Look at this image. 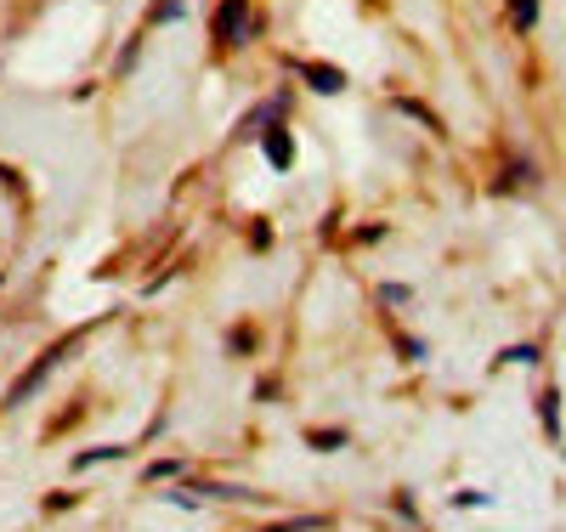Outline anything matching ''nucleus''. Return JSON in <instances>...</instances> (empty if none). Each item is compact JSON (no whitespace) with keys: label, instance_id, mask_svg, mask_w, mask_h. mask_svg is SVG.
Instances as JSON below:
<instances>
[{"label":"nucleus","instance_id":"obj_1","mask_svg":"<svg viewBox=\"0 0 566 532\" xmlns=\"http://www.w3.org/2000/svg\"><path fill=\"white\" fill-rule=\"evenodd\" d=\"M244 34H250V0H221L216 40H221V45H244Z\"/></svg>","mask_w":566,"mask_h":532},{"label":"nucleus","instance_id":"obj_2","mask_svg":"<svg viewBox=\"0 0 566 532\" xmlns=\"http://www.w3.org/2000/svg\"><path fill=\"white\" fill-rule=\"evenodd\" d=\"M301 74H306V80H312L323 96H335V91L346 85V80H340V69H323V63H301Z\"/></svg>","mask_w":566,"mask_h":532},{"label":"nucleus","instance_id":"obj_3","mask_svg":"<svg viewBox=\"0 0 566 532\" xmlns=\"http://www.w3.org/2000/svg\"><path fill=\"white\" fill-rule=\"evenodd\" d=\"M510 23L515 29H533L538 23V0H510Z\"/></svg>","mask_w":566,"mask_h":532},{"label":"nucleus","instance_id":"obj_4","mask_svg":"<svg viewBox=\"0 0 566 532\" xmlns=\"http://www.w3.org/2000/svg\"><path fill=\"white\" fill-rule=\"evenodd\" d=\"M266 154H272V165L283 170V165H290V136H283V131H266Z\"/></svg>","mask_w":566,"mask_h":532},{"label":"nucleus","instance_id":"obj_5","mask_svg":"<svg viewBox=\"0 0 566 532\" xmlns=\"http://www.w3.org/2000/svg\"><path fill=\"white\" fill-rule=\"evenodd\" d=\"M181 12V0H154V23H165V18H176Z\"/></svg>","mask_w":566,"mask_h":532}]
</instances>
